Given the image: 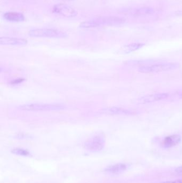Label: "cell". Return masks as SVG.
Masks as SVG:
<instances>
[{
	"label": "cell",
	"instance_id": "1",
	"mask_svg": "<svg viewBox=\"0 0 182 183\" xmlns=\"http://www.w3.org/2000/svg\"><path fill=\"white\" fill-rule=\"evenodd\" d=\"M125 22L124 19L118 17L108 16L102 17L93 20L84 22L80 24L81 28H93L100 27L102 26H111L120 25Z\"/></svg>",
	"mask_w": 182,
	"mask_h": 183
},
{
	"label": "cell",
	"instance_id": "2",
	"mask_svg": "<svg viewBox=\"0 0 182 183\" xmlns=\"http://www.w3.org/2000/svg\"><path fill=\"white\" fill-rule=\"evenodd\" d=\"M179 67L180 64L177 63H165L143 65L139 68V71L142 73H158L174 70Z\"/></svg>",
	"mask_w": 182,
	"mask_h": 183
},
{
	"label": "cell",
	"instance_id": "3",
	"mask_svg": "<svg viewBox=\"0 0 182 183\" xmlns=\"http://www.w3.org/2000/svg\"><path fill=\"white\" fill-rule=\"evenodd\" d=\"M20 110L25 111H55L65 109V105L59 103L47 104V103H31L20 106Z\"/></svg>",
	"mask_w": 182,
	"mask_h": 183
},
{
	"label": "cell",
	"instance_id": "4",
	"mask_svg": "<svg viewBox=\"0 0 182 183\" xmlns=\"http://www.w3.org/2000/svg\"><path fill=\"white\" fill-rule=\"evenodd\" d=\"M29 36L39 38H65L68 35L64 32L53 29H32L28 32Z\"/></svg>",
	"mask_w": 182,
	"mask_h": 183
},
{
	"label": "cell",
	"instance_id": "5",
	"mask_svg": "<svg viewBox=\"0 0 182 183\" xmlns=\"http://www.w3.org/2000/svg\"><path fill=\"white\" fill-rule=\"evenodd\" d=\"M105 138L102 134L94 136L84 143V148L91 152H99L104 149Z\"/></svg>",
	"mask_w": 182,
	"mask_h": 183
},
{
	"label": "cell",
	"instance_id": "6",
	"mask_svg": "<svg viewBox=\"0 0 182 183\" xmlns=\"http://www.w3.org/2000/svg\"><path fill=\"white\" fill-rule=\"evenodd\" d=\"M53 12L68 18L74 17L78 14L77 11L73 8L64 4H59L54 6L53 8Z\"/></svg>",
	"mask_w": 182,
	"mask_h": 183
},
{
	"label": "cell",
	"instance_id": "7",
	"mask_svg": "<svg viewBox=\"0 0 182 183\" xmlns=\"http://www.w3.org/2000/svg\"><path fill=\"white\" fill-rule=\"evenodd\" d=\"M169 97V94L166 93L153 94L151 95H146L140 97L139 99V103L146 104L149 103L153 102L155 101H160L164 99H166Z\"/></svg>",
	"mask_w": 182,
	"mask_h": 183
},
{
	"label": "cell",
	"instance_id": "8",
	"mask_svg": "<svg viewBox=\"0 0 182 183\" xmlns=\"http://www.w3.org/2000/svg\"><path fill=\"white\" fill-rule=\"evenodd\" d=\"M27 44L28 41L24 39L7 37H1L0 38V44L1 45L25 46Z\"/></svg>",
	"mask_w": 182,
	"mask_h": 183
},
{
	"label": "cell",
	"instance_id": "9",
	"mask_svg": "<svg viewBox=\"0 0 182 183\" xmlns=\"http://www.w3.org/2000/svg\"><path fill=\"white\" fill-rule=\"evenodd\" d=\"M182 138L179 134H173L167 136L161 142V146L164 149H169L178 145Z\"/></svg>",
	"mask_w": 182,
	"mask_h": 183
},
{
	"label": "cell",
	"instance_id": "10",
	"mask_svg": "<svg viewBox=\"0 0 182 183\" xmlns=\"http://www.w3.org/2000/svg\"><path fill=\"white\" fill-rule=\"evenodd\" d=\"M103 114H109V115H132L134 112L131 110L126 109L118 107H111L106 108L102 110Z\"/></svg>",
	"mask_w": 182,
	"mask_h": 183
},
{
	"label": "cell",
	"instance_id": "11",
	"mask_svg": "<svg viewBox=\"0 0 182 183\" xmlns=\"http://www.w3.org/2000/svg\"><path fill=\"white\" fill-rule=\"evenodd\" d=\"M128 168V165L124 163H118L108 167L105 169V172L109 174H119L124 172Z\"/></svg>",
	"mask_w": 182,
	"mask_h": 183
},
{
	"label": "cell",
	"instance_id": "12",
	"mask_svg": "<svg viewBox=\"0 0 182 183\" xmlns=\"http://www.w3.org/2000/svg\"><path fill=\"white\" fill-rule=\"evenodd\" d=\"M4 18L6 20L12 22H20L25 20L24 15L17 12H8L4 14Z\"/></svg>",
	"mask_w": 182,
	"mask_h": 183
},
{
	"label": "cell",
	"instance_id": "13",
	"mask_svg": "<svg viewBox=\"0 0 182 183\" xmlns=\"http://www.w3.org/2000/svg\"><path fill=\"white\" fill-rule=\"evenodd\" d=\"M154 13V10L152 8L148 7L140 8L134 10L132 14L133 16L142 17L146 15H151Z\"/></svg>",
	"mask_w": 182,
	"mask_h": 183
},
{
	"label": "cell",
	"instance_id": "14",
	"mask_svg": "<svg viewBox=\"0 0 182 183\" xmlns=\"http://www.w3.org/2000/svg\"><path fill=\"white\" fill-rule=\"evenodd\" d=\"M144 46V44L140 43H133L124 46L121 49V53L123 54H128L133 51H136L140 49Z\"/></svg>",
	"mask_w": 182,
	"mask_h": 183
},
{
	"label": "cell",
	"instance_id": "15",
	"mask_svg": "<svg viewBox=\"0 0 182 183\" xmlns=\"http://www.w3.org/2000/svg\"><path fill=\"white\" fill-rule=\"evenodd\" d=\"M12 153L13 154L19 155L28 156L29 155V152L28 150H25L24 149H15L12 150Z\"/></svg>",
	"mask_w": 182,
	"mask_h": 183
},
{
	"label": "cell",
	"instance_id": "16",
	"mask_svg": "<svg viewBox=\"0 0 182 183\" xmlns=\"http://www.w3.org/2000/svg\"><path fill=\"white\" fill-rule=\"evenodd\" d=\"M160 183H182V179L171 180H169V181H164V182Z\"/></svg>",
	"mask_w": 182,
	"mask_h": 183
},
{
	"label": "cell",
	"instance_id": "17",
	"mask_svg": "<svg viewBox=\"0 0 182 183\" xmlns=\"http://www.w3.org/2000/svg\"><path fill=\"white\" fill-rule=\"evenodd\" d=\"M175 172L177 174L182 175V165L180 167H177L175 170Z\"/></svg>",
	"mask_w": 182,
	"mask_h": 183
},
{
	"label": "cell",
	"instance_id": "18",
	"mask_svg": "<svg viewBox=\"0 0 182 183\" xmlns=\"http://www.w3.org/2000/svg\"><path fill=\"white\" fill-rule=\"evenodd\" d=\"M177 15H178L179 14V13H181L179 15H182V11H181V13H179V12H176Z\"/></svg>",
	"mask_w": 182,
	"mask_h": 183
},
{
	"label": "cell",
	"instance_id": "19",
	"mask_svg": "<svg viewBox=\"0 0 182 183\" xmlns=\"http://www.w3.org/2000/svg\"><path fill=\"white\" fill-rule=\"evenodd\" d=\"M179 97H180V99H182V93L179 95Z\"/></svg>",
	"mask_w": 182,
	"mask_h": 183
},
{
	"label": "cell",
	"instance_id": "20",
	"mask_svg": "<svg viewBox=\"0 0 182 183\" xmlns=\"http://www.w3.org/2000/svg\"><path fill=\"white\" fill-rule=\"evenodd\" d=\"M65 1H72V0H65Z\"/></svg>",
	"mask_w": 182,
	"mask_h": 183
}]
</instances>
